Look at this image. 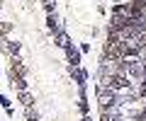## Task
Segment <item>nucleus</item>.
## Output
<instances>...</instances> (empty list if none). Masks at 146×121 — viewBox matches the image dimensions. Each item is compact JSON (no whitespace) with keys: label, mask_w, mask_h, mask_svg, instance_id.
<instances>
[{"label":"nucleus","mask_w":146,"mask_h":121,"mask_svg":"<svg viewBox=\"0 0 146 121\" xmlns=\"http://www.w3.org/2000/svg\"><path fill=\"white\" fill-rule=\"evenodd\" d=\"M98 95H100V107H102V111H107L110 107H117V104H119L115 90H110V87H98Z\"/></svg>","instance_id":"f257e3e1"},{"label":"nucleus","mask_w":146,"mask_h":121,"mask_svg":"<svg viewBox=\"0 0 146 121\" xmlns=\"http://www.w3.org/2000/svg\"><path fill=\"white\" fill-rule=\"evenodd\" d=\"M127 87H129L127 75H122V73H112L110 75V90H127Z\"/></svg>","instance_id":"f03ea898"},{"label":"nucleus","mask_w":146,"mask_h":121,"mask_svg":"<svg viewBox=\"0 0 146 121\" xmlns=\"http://www.w3.org/2000/svg\"><path fill=\"white\" fill-rule=\"evenodd\" d=\"M66 56H68V63H71V68H78V65H80V51H78V48L68 46V48H66Z\"/></svg>","instance_id":"7ed1b4c3"},{"label":"nucleus","mask_w":146,"mask_h":121,"mask_svg":"<svg viewBox=\"0 0 146 121\" xmlns=\"http://www.w3.org/2000/svg\"><path fill=\"white\" fill-rule=\"evenodd\" d=\"M10 73H15V75H22V78L27 75V68L22 65V61H20V58H12V63H10Z\"/></svg>","instance_id":"20e7f679"},{"label":"nucleus","mask_w":146,"mask_h":121,"mask_svg":"<svg viewBox=\"0 0 146 121\" xmlns=\"http://www.w3.org/2000/svg\"><path fill=\"white\" fill-rule=\"evenodd\" d=\"M10 82H12V87H17L20 92H25V90H27V80L22 78V75H15V73H10Z\"/></svg>","instance_id":"39448f33"},{"label":"nucleus","mask_w":146,"mask_h":121,"mask_svg":"<svg viewBox=\"0 0 146 121\" xmlns=\"http://www.w3.org/2000/svg\"><path fill=\"white\" fill-rule=\"evenodd\" d=\"M127 73H129L131 78H141V75H144V68H141L136 61H129V65H127Z\"/></svg>","instance_id":"423d86ee"},{"label":"nucleus","mask_w":146,"mask_h":121,"mask_svg":"<svg viewBox=\"0 0 146 121\" xmlns=\"http://www.w3.org/2000/svg\"><path fill=\"white\" fill-rule=\"evenodd\" d=\"M56 46H61V48H68V46H71V39H68V34L61 32V29L56 32Z\"/></svg>","instance_id":"0eeeda50"},{"label":"nucleus","mask_w":146,"mask_h":121,"mask_svg":"<svg viewBox=\"0 0 146 121\" xmlns=\"http://www.w3.org/2000/svg\"><path fill=\"white\" fill-rule=\"evenodd\" d=\"M71 73H73V78H76V82L80 85V87H85V70H80V68H71Z\"/></svg>","instance_id":"6e6552de"},{"label":"nucleus","mask_w":146,"mask_h":121,"mask_svg":"<svg viewBox=\"0 0 146 121\" xmlns=\"http://www.w3.org/2000/svg\"><path fill=\"white\" fill-rule=\"evenodd\" d=\"M5 48H7V53H10L12 58H17V51H20V44H17V41H7Z\"/></svg>","instance_id":"1a4fd4ad"},{"label":"nucleus","mask_w":146,"mask_h":121,"mask_svg":"<svg viewBox=\"0 0 146 121\" xmlns=\"http://www.w3.org/2000/svg\"><path fill=\"white\" fill-rule=\"evenodd\" d=\"M20 99H22V104H25V107H32V104H34V97H32L27 90H25V92H20Z\"/></svg>","instance_id":"9d476101"},{"label":"nucleus","mask_w":146,"mask_h":121,"mask_svg":"<svg viewBox=\"0 0 146 121\" xmlns=\"http://www.w3.org/2000/svg\"><path fill=\"white\" fill-rule=\"evenodd\" d=\"M46 22H49V29L56 34V32H58V20H56V15H49V20H46Z\"/></svg>","instance_id":"9b49d317"},{"label":"nucleus","mask_w":146,"mask_h":121,"mask_svg":"<svg viewBox=\"0 0 146 121\" xmlns=\"http://www.w3.org/2000/svg\"><path fill=\"white\" fill-rule=\"evenodd\" d=\"M27 121H39V116H36V111L32 107H27Z\"/></svg>","instance_id":"f8f14e48"},{"label":"nucleus","mask_w":146,"mask_h":121,"mask_svg":"<svg viewBox=\"0 0 146 121\" xmlns=\"http://www.w3.org/2000/svg\"><path fill=\"white\" fill-rule=\"evenodd\" d=\"M54 5H56V0H44V7H46L49 15H54Z\"/></svg>","instance_id":"ddd939ff"},{"label":"nucleus","mask_w":146,"mask_h":121,"mask_svg":"<svg viewBox=\"0 0 146 121\" xmlns=\"http://www.w3.org/2000/svg\"><path fill=\"white\" fill-rule=\"evenodd\" d=\"M0 104L5 107V109H7V107H10V102H7V97H5V95H0Z\"/></svg>","instance_id":"4468645a"},{"label":"nucleus","mask_w":146,"mask_h":121,"mask_svg":"<svg viewBox=\"0 0 146 121\" xmlns=\"http://www.w3.org/2000/svg\"><path fill=\"white\" fill-rule=\"evenodd\" d=\"M136 119H139V121H146V109H141V111H139V116H136Z\"/></svg>","instance_id":"2eb2a0df"},{"label":"nucleus","mask_w":146,"mask_h":121,"mask_svg":"<svg viewBox=\"0 0 146 121\" xmlns=\"http://www.w3.org/2000/svg\"><path fill=\"white\" fill-rule=\"evenodd\" d=\"M141 99H144V102H146V87H144V90H141Z\"/></svg>","instance_id":"dca6fc26"},{"label":"nucleus","mask_w":146,"mask_h":121,"mask_svg":"<svg viewBox=\"0 0 146 121\" xmlns=\"http://www.w3.org/2000/svg\"><path fill=\"white\" fill-rule=\"evenodd\" d=\"M141 58H144V65H146V51H144V53H141Z\"/></svg>","instance_id":"f3484780"}]
</instances>
